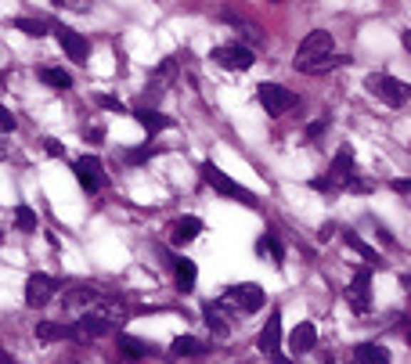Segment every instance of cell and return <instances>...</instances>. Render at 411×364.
I'll use <instances>...</instances> for the list:
<instances>
[{
    "instance_id": "cell-1",
    "label": "cell",
    "mask_w": 411,
    "mask_h": 364,
    "mask_svg": "<svg viewBox=\"0 0 411 364\" xmlns=\"http://www.w3.org/2000/svg\"><path fill=\"white\" fill-rule=\"evenodd\" d=\"M350 180H354V148L343 145L328 166L325 177H314L311 180V188L314 192H335V188H350Z\"/></svg>"
},
{
    "instance_id": "cell-2",
    "label": "cell",
    "mask_w": 411,
    "mask_h": 364,
    "mask_svg": "<svg viewBox=\"0 0 411 364\" xmlns=\"http://www.w3.org/2000/svg\"><path fill=\"white\" fill-rule=\"evenodd\" d=\"M365 87H368L372 98H379V101L390 105V108H400V105H407V98H411V87H407L404 80L390 76V73H372V76L365 80Z\"/></svg>"
},
{
    "instance_id": "cell-3",
    "label": "cell",
    "mask_w": 411,
    "mask_h": 364,
    "mask_svg": "<svg viewBox=\"0 0 411 364\" xmlns=\"http://www.w3.org/2000/svg\"><path fill=\"white\" fill-rule=\"evenodd\" d=\"M202 180H206V184H213V188H217L220 195H227V199H239V202H246V206H256V195L246 192L239 180H231L217 162H202Z\"/></svg>"
},
{
    "instance_id": "cell-4",
    "label": "cell",
    "mask_w": 411,
    "mask_h": 364,
    "mask_svg": "<svg viewBox=\"0 0 411 364\" xmlns=\"http://www.w3.org/2000/svg\"><path fill=\"white\" fill-rule=\"evenodd\" d=\"M209 58H213L220 69H231V73H246V69L256 66V58H253V51H249L246 43H224V47H213Z\"/></svg>"
},
{
    "instance_id": "cell-5",
    "label": "cell",
    "mask_w": 411,
    "mask_h": 364,
    "mask_svg": "<svg viewBox=\"0 0 411 364\" xmlns=\"http://www.w3.org/2000/svg\"><path fill=\"white\" fill-rule=\"evenodd\" d=\"M256 98L267 108V115H285L288 108H296V101H300L296 94H292L288 87H281V83H260Z\"/></svg>"
},
{
    "instance_id": "cell-6",
    "label": "cell",
    "mask_w": 411,
    "mask_h": 364,
    "mask_svg": "<svg viewBox=\"0 0 411 364\" xmlns=\"http://www.w3.org/2000/svg\"><path fill=\"white\" fill-rule=\"evenodd\" d=\"M264 288L256 285V281H246V285H234V288H227L224 292V299H220V307H242V311H260L264 307Z\"/></svg>"
},
{
    "instance_id": "cell-7",
    "label": "cell",
    "mask_w": 411,
    "mask_h": 364,
    "mask_svg": "<svg viewBox=\"0 0 411 364\" xmlns=\"http://www.w3.org/2000/svg\"><path fill=\"white\" fill-rule=\"evenodd\" d=\"M346 303L354 307V314H368L372 311V267H358L354 281L346 288Z\"/></svg>"
},
{
    "instance_id": "cell-8",
    "label": "cell",
    "mask_w": 411,
    "mask_h": 364,
    "mask_svg": "<svg viewBox=\"0 0 411 364\" xmlns=\"http://www.w3.org/2000/svg\"><path fill=\"white\" fill-rule=\"evenodd\" d=\"M73 170H76V180H80V188H83L87 195H94V192L105 188V166H101V159L80 155V159L73 162Z\"/></svg>"
},
{
    "instance_id": "cell-9",
    "label": "cell",
    "mask_w": 411,
    "mask_h": 364,
    "mask_svg": "<svg viewBox=\"0 0 411 364\" xmlns=\"http://www.w3.org/2000/svg\"><path fill=\"white\" fill-rule=\"evenodd\" d=\"M325 54H332V33H328V29H314V33H307L303 43L296 47V66L318 62V58H325Z\"/></svg>"
},
{
    "instance_id": "cell-10",
    "label": "cell",
    "mask_w": 411,
    "mask_h": 364,
    "mask_svg": "<svg viewBox=\"0 0 411 364\" xmlns=\"http://www.w3.org/2000/svg\"><path fill=\"white\" fill-rule=\"evenodd\" d=\"M108 328H112V321L90 311V314H83V318H76V321L66 325V339H98V336H105Z\"/></svg>"
},
{
    "instance_id": "cell-11",
    "label": "cell",
    "mask_w": 411,
    "mask_h": 364,
    "mask_svg": "<svg viewBox=\"0 0 411 364\" xmlns=\"http://www.w3.org/2000/svg\"><path fill=\"white\" fill-rule=\"evenodd\" d=\"M54 292H58V281L51 274H29V281H26V303H29L33 311L47 307V303L54 299Z\"/></svg>"
},
{
    "instance_id": "cell-12",
    "label": "cell",
    "mask_w": 411,
    "mask_h": 364,
    "mask_svg": "<svg viewBox=\"0 0 411 364\" xmlns=\"http://www.w3.org/2000/svg\"><path fill=\"white\" fill-rule=\"evenodd\" d=\"M256 346H260V353H267V357H281V311H271L267 314V325L260 328V339H256Z\"/></svg>"
},
{
    "instance_id": "cell-13",
    "label": "cell",
    "mask_w": 411,
    "mask_h": 364,
    "mask_svg": "<svg viewBox=\"0 0 411 364\" xmlns=\"http://www.w3.org/2000/svg\"><path fill=\"white\" fill-rule=\"evenodd\" d=\"M58 43H62L66 58H73L76 66H87V54H90V40L76 29H58Z\"/></svg>"
},
{
    "instance_id": "cell-14",
    "label": "cell",
    "mask_w": 411,
    "mask_h": 364,
    "mask_svg": "<svg viewBox=\"0 0 411 364\" xmlns=\"http://www.w3.org/2000/svg\"><path fill=\"white\" fill-rule=\"evenodd\" d=\"M314 346H318V328H314L311 321H300L296 328L288 332V350L296 353V357H300V353H311Z\"/></svg>"
},
{
    "instance_id": "cell-15",
    "label": "cell",
    "mask_w": 411,
    "mask_h": 364,
    "mask_svg": "<svg viewBox=\"0 0 411 364\" xmlns=\"http://www.w3.org/2000/svg\"><path fill=\"white\" fill-rule=\"evenodd\" d=\"M199 234H202V220L199 217H181V220H173V227H170L173 246H188V241H195Z\"/></svg>"
},
{
    "instance_id": "cell-16",
    "label": "cell",
    "mask_w": 411,
    "mask_h": 364,
    "mask_svg": "<svg viewBox=\"0 0 411 364\" xmlns=\"http://www.w3.org/2000/svg\"><path fill=\"white\" fill-rule=\"evenodd\" d=\"M173 76H177V58H162V62H159V69L148 76V98H159Z\"/></svg>"
},
{
    "instance_id": "cell-17",
    "label": "cell",
    "mask_w": 411,
    "mask_h": 364,
    "mask_svg": "<svg viewBox=\"0 0 411 364\" xmlns=\"http://www.w3.org/2000/svg\"><path fill=\"white\" fill-rule=\"evenodd\" d=\"M134 119H137V123H141L148 134H159V130H170V127H173V119H170V115L152 112V108H137V112H134Z\"/></svg>"
},
{
    "instance_id": "cell-18",
    "label": "cell",
    "mask_w": 411,
    "mask_h": 364,
    "mask_svg": "<svg viewBox=\"0 0 411 364\" xmlns=\"http://www.w3.org/2000/svg\"><path fill=\"white\" fill-rule=\"evenodd\" d=\"M354 364H390V353H386V346L361 343V346H354Z\"/></svg>"
},
{
    "instance_id": "cell-19",
    "label": "cell",
    "mask_w": 411,
    "mask_h": 364,
    "mask_svg": "<svg viewBox=\"0 0 411 364\" xmlns=\"http://www.w3.org/2000/svg\"><path fill=\"white\" fill-rule=\"evenodd\" d=\"M350 58H343V54H325V58H318V62H303V66H296L300 73H311V76H321V73H332V69H339V66H346Z\"/></svg>"
},
{
    "instance_id": "cell-20",
    "label": "cell",
    "mask_w": 411,
    "mask_h": 364,
    "mask_svg": "<svg viewBox=\"0 0 411 364\" xmlns=\"http://www.w3.org/2000/svg\"><path fill=\"white\" fill-rule=\"evenodd\" d=\"M170 350L177 353V357H202V353H209V346L202 339H195V336H177Z\"/></svg>"
},
{
    "instance_id": "cell-21",
    "label": "cell",
    "mask_w": 411,
    "mask_h": 364,
    "mask_svg": "<svg viewBox=\"0 0 411 364\" xmlns=\"http://www.w3.org/2000/svg\"><path fill=\"white\" fill-rule=\"evenodd\" d=\"M120 350H123L127 357H134V360H141V357H152V353H155V346H148L145 339L123 336V332H120Z\"/></svg>"
},
{
    "instance_id": "cell-22",
    "label": "cell",
    "mask_w": 411,
    "mask_h": 364,
    "mask_svg": "<svg viewBox=\"0 0 411 364\" xmlns=\"http://www.w3.org/2000/svg\"><path fill=\"white\" fill-rule=\"evenodd\" d=\"M195 278H199L195 264L192 260H177V288L181 292H195Z\"/></svg>"
},
{
    "instance_id": "cell-23",
    "label": "cell",
    "mask_w": 411,
    "mask_h": 364,
    "mask_svg": "<svg viewBox=\"0 0 411 364\" xmlns=\"http://www.w3.org/2000/svg\"><path fill=\"white\" fill-rule=\"evenodd\" d=\"M40 80H43L47 87H54V90H69V87H73V76H69L66 69H40Z\"/></svg>"
},
{
    "instance_id": "cell-24",
    "label": "cell",
    "mask_w": 411,
    "mask_h": 364,
    "mask_svg": "<svg viewBox=\"0 0 411 364\" xmlns=\"http://www.w3.org/2000/svg\"><path fill=\"white\" fill-rule=\"evenodd\" d=\"M15 227H19V231H36V227H40L36 209H33V206H26V202H22V206H15Z\"/></svg>"
},
{
    "instance_id": "cell-25",
    "label": "cell",
    "mask_w": 411,
    "mask_h": 364,
    "mask_svg": "<svg viewBox=\"0 0 411 364\" xmlns=\"http://www.w3.org/2000/svg\"><path fill=\"white\" fill-rule=\"evenodd\" d=\"M343 241H346V246L354 249V253H361V256H365L368 264H379V253H375L372 246H365V241H361V238H358L354 231H346V234H343Z\"/></svg>"
},
{
    "instance_id": "cell-26",
    "label": "cell",
    "mask_w": 411,
    "mask_h": 364,
    "mask_svg": "<svg viewBox=\"0 0 411 364\" xmlns=\"http://www.w3.org/2000/svg\"><path fill=\"white\" fill-rule=\"evenodd\" d=\"M202 314H206V325H209L217 336H227V325H224V321H220V314H217V303H206Z\"/></svg>"
},
{
    "instance_id": "cell-27",
    "label": "cell",
    "mask_w": 411,
    "mask_h": 364,
    "mask_svg": "<svg viewBox=\"0 0 411 364\" xmlns=\"http://www.w3.org/2000/svg\"><path fill=\"white\" fill-rule=\"evenodd\" d=\"M15 29H22L26 36H43L47 33V26L40 19H15Z\"/></svg>"
},
{
    "instance_id": "cell-28",
    "label": "cell",
    "mask_w": 411,
    "mask_h": 364,
    "mask_svg": "<svg viewBox=\"0 0 411 364\" xmlns=\"http://www.w3.org/2000/svg\"><path fill=\"white\" fill-rule=\"evenodd\" d=\"M36 336H40V339H66V325L40 321V325H36Z\"/></svg>"
},
{
    "instance_id": "cell-29",
    "label": "cell",
    "mask_w": 411,
    "mask_h": 364,
    "mask_svg": "<svg viewBox=\"0 0 411 364\" xmlns=\"http://www.w3.org/2000/svg\"><path fill=\"white\" fill-rule=\"evenodd\" d=\"M83 141H87V145H101V141H105V130H101V127H87V130H83Z\"/></svg>"
},
{
    "instance_id": "cell-30",
    "label": "cell",
    "mask_w": 411,
    "mask_h": 364,
    "mask_svg": "<svg viewBox=\"0 0 411 364\" xmlns=\"http://www.w3.org/2000/svg\"><path fill=\"white\" fill-rule=\"evenodd\" d=\"M152 155V145H145V148H134V152H127V162H145Z\"/></svg>"
},
{
    "instance_id": "cell-31",
    "label": "cell",
    "mask_w": 411,
    "mask_h": 364,
    "mask_svg": "<svg viewBox=\"0 0 411 364\" xmlns=\"http://www.w3.org/2000/svg\"><path fill=\"white\" fill-rule=\"evenodd\" d=\"M0 130H15V115L4 105H0Z\"/></svg>"
},
{
    "instance_id": "cell-32",
    "label": "cell",
    "mask_w": 411,
    "mask_h": 364,
    "mask_svg": "<svg viewBox=\"0 0 411 364\" xmlns=\"http://www.w3.org/2000/svg\"><path fill=\"white\" fill-rule=\"evenodd\" d=\"M43 148H47L51 155H66V148H62V145H58L54 137H47V141H43Z\"/></svg>"
},
{
    "instance_id": "cell-33",
    "label": "cell",
    "mask_w": 411,
    "mask_h": 364,
    "mask_svg": "<svg viewBox=\"0 0 411 364\" xmlns=\"http://www.w3.org/2000/svg\"><path fill=\"white\" fill-rule=\"evenodd\" d=\"M325 127H328L325 119H318V123H311V127H307V137H318V134H325Z\"/></svg>"
},
{
    "instance_id": "cell-34",
    "label": "cell",
    "mask_w": 411,
    "mask_h": 364,
    "mask_svg": "<svg viewBox=\"0 0 411 364\" xmlns=\"http://www.w3.org/2000/svg\"><path fill=\"white\" fill-rule=\"evenodd\" d=\"M393 192H400V195H411V180H393Z\"/></svg>"
},
{
    "instance_id": "cell-35",
    "label": "cell",
    "mask_w": 411,
    "mask_h": 364,
    "mask_svg": "<svg viewBox=\"0 0 411 364\" xmlns=\"http://www.w3.org/2000/svg\"><path fill=\"white\" fill-rule=\"evenodd\" d=\"M101 105L112 108V112H123V101H115V98H101Z\"/></svg>"
},
{
    "instance_id": "cell-36",
    "label": "cell",
    "mask_w": 411,
    "mask_h": 364,
    "mask_svg": "<svg viewBox=\"0 0 411 364\" xmlns=\"http://www.w3.org/2000/svg\"><path fill=\"white\" fill-rule=\"evenodd\" d=\"M375 234H379V241H383V246H393V234H390V231H383V227H379Z\"/></svg>"
},
{
    "instance_id": "cell-37",
    "label": "cell",
    "mask_w": 411,
    "mask_h": 364,
    "mask_svg": "<svg viewBox=\"0 0 411 364\" xmlns=\"http://www.w3.org/2000/svg\"><path fill=\"white\" fill-rule=\"evenodd\" d=\"M400 285H404V292H407V299H411V274H404V278H400Z\"/></svg>"
},
{
    "instance_id": "cell-38",
    "label": "cell",
    "mask_w": 411,
    "mask_h": 364,
    "mask_svg": "<svg viewBox=\"0 0 411 364\" xmlns=\"http://www.w3.org/2000/svg\"><path fill=\"white\" fill-rule=\"evenodd\" d=\"M400 43H404V47H407V51H411V29H407V33H404V36H400Z\"/></svg>"
},
{
    "instance_id": "cell-39",
    "label": "cell",
    "mask_w": 411,
    "mask_h": 364,
    "mask_svg": "<svg viewBox=\"0 0 411 364\" xmlns=\"http://www.w3.org/2000/svg\"><path fill=\"white\" fill-rule=\"evenodd\" d=\"M407 339H411V336H407Z\"/></svg>"
}]
</instances>
